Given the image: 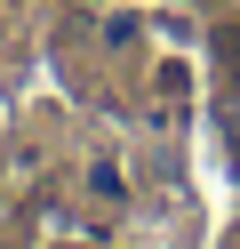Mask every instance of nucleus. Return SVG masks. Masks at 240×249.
I'll return each mask as SVG.
<instances>
[{
  "instance_id": "obj_1",
  "label": "nucleus",
  "mask_w": 240,
  "mask_h": 249,
  "mask_svg": "<svg viewBox=\"0 0 240 249\" xmlns=\"http://www.w3.org/2000/svg\"><path fill=\"white\" fill-rule=\"evenodd\" d=\"M184 89H192V81H184V65H160V113H168V121L184 113Z\"/></svg>"
},
{
  "instance_id": "obj_2",
  "label": "nucleus",
  "mask_w": 240,
  "mask_h": 249,
  "mask_svg": "<svg viewBox=\"0 0 240 249\" xmlns=\"http://www.w3.org/2000/svg\"><path fill=\"white\" fill-rule=\"evenodd\" d=\"M216 56L232 65V81H240V33H216Z\"/></svg>"
},
{
  "instance_id": "obj_3",
  "label": "nucleus",
  "mask_w": 240,
  "mask_h": 249,
  "mask_svg": "<svg viewBox=\"0 0 240 249\" xmlns=\"http://www.w3.org/2000/svg\"><path fill=\"white\" fill-rule=\"evenodd\" d=\"M232 161H240V113H232Z\"/></svg>"
}]
</instances>
